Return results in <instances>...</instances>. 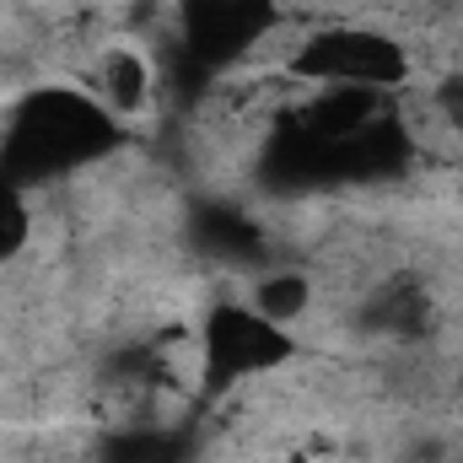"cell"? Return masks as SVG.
<instances>
[{"label": "cell", "instance_id": "2", "mask_svg": "<svg viewBox=\"0 0 463 463\" xmlns=\"http://www.w3.org/2000/svg\"><path fill=\"white\" fill-rule=\"evenodd\" d=\"M242 307L259 313L264 324H275V329L291 335L302 318H313V307H318V280L302 275V269H264V275L248 280Z\"/></svg>", "mask_w": 463, "mask_h": 463}, {"label": "cell", "instance_id": "1", "mask_svg": "<svg viewBox=\"0 0 463 463\" xmlns=\"http://www.w3.org/2000/svg\"><path fill=\"white\" fill-rule=\"evenodd\" d=\"M92 98L98 109H109L118 118H140L156 98V65L151 49L135 43H103L92 60Z\"/></svg>", "mask_w": 463, "mask_h": 463}]
</instances>
